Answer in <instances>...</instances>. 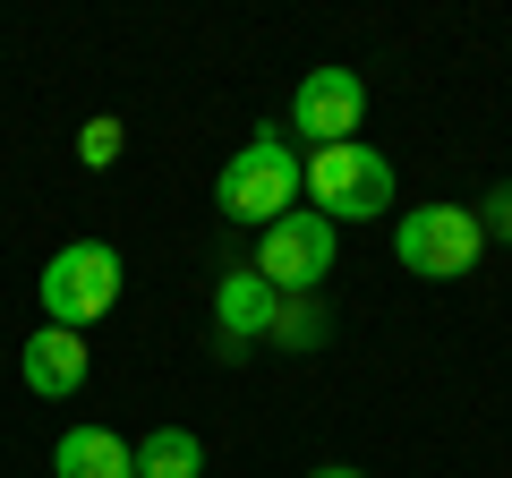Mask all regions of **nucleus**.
Segmentation results:
<instances>
[{
  "mask_svg": "<svg viewBox=\"0 0 512 478\" xmlns=\"http://www.w3.org/2000/svg\"><path fill=\"white\" fill-rule=\"evenodd\" d=\"M18 376H26V393H43V402H69V393L86 385V333L35 325L26 350H18Z\"/></svg>",
  "mask_w": 512,
  "mask_h": 478,
  "instance_id": "nucleus-8",
  "label": "nucleus"
},
{
  "mask_svg": "<svg viewBox=\"0 0 512 478\" xmlns=\"http://www.w3.org/2000/svg\"><path fill=\"white\" fill-rule=\"evenodd\" d=\"M120 146H128V129L111 120V111L77 129V163H86V171H111V163H120Z\"/></svg>",
  "mask_w": 512,
  "mask_h": 478,
  "instance_id": "nucleus-12",
  "label": "nucleus"
},
{
  "mask_svg": "<svg viewBox=\"0 0 512 478\" xmlns=\"http://www.w3.org/2000/svg\"><path fill=\"white\" fill-rule=\"evenodd\" d=\"M333 248H342V231H333L316 205H299V214H282L274 231H256V274L274 282L282 299H316L333 274Z\"/></svg>",
  "mask_w": 512,
  "mask_h": 478,
  "instance_id": "nucleus-5",
  "label": "nucleus"
},
{
  "mask_svg": "<svg viewBox=\"0 0 512 478\" xmlns=\"http://www.w3.org/2000/svg\"><path fill=\"white\" fill-rule=\"evenodd\" d=\"M308 478H367V470H350V461H325V470H308Z\"/></svg>",
  "mask_w": 512,
  "mask_h": 478,
  "instance_id": "nucleus-14",
  "label": "nucleus"
},
{
  "mask_svg": "<svg viewBox=\"0 0 512 478\" xmlns=\"http://www.w3.org/2000/svg\"><path fill=\"white\" fill-rule=\"evenodd\" d=\"M325 333H333V316L316 308V299H282V308H274V333H265V342H274V350H316Z\"/></svg>",
  "mask_w": 512,
  "mask_h": 478,
  "instance_id": "nucleus-11",
  "label": "nucleus"
},
{
  "mask_svg": "<svg viewBox=\"0 0 512 478\" xmlns=\"http://www.w3.org/2000/svg\"><path fill=\"white\" fill-rule=\"evenodd\" d=\"M52 478H137V444H120V427H69L52 444Z\"/></svg>",
  "mask_w": 512,
  "mask_h": 478,
  "instance_id": "nucleus-9",
  "label": "nucleus"
},
{
  "mask_svg": "<svg viewBox=\"0 0 512 478\" xmlns=\"http://www.w3.org/2000/svg\"><path fill=\"white\" fill-rule=\"evenodd\" d=\"M299 197H308V154L291 137H274V129H256L214 180V205L231 222H256V231H274L282 214H299Z\"/></svg>",
  "mask_w": 512,
  "mask_h": 478,
  "instance_id": "nucleus-1",
  "label": "nucleus"
},
{
  "mask_svg": "<svg viewBox=\"0 0 512 478\" xmlns=\"http://www.w3.org/2000/svg\"><path fill=\"white\" fill-rule=\"evenodd\" d=\"M367 120V77L359 69H308L291 94V137H308L316 154L325 146H350Z\"/></svg>",
  "mask_w": 512,
  "mask_h": 478,
  "instance_id": "nucleus-6",
  "label": "nucleus"
},
{
  "mask_svg": "<svg viewBox=\"0 0 512 478\" xmlns=\"http://www.w3.org/2000/svg\"><path fill=\"white\" fill-rule=\"evenodd\" d=\"M274 308H282V291L256 274V265L222 274V282H214V333H222V359H239L248 342H265V333H274Z\"/></svg>",
  "mask_w": 512,
  "mask_h": 478,
  "instance_id": "nucleus-7",
  "label": "nucleus"
},
{
  "mask_svg": "<svg viewBox=\"0 0 512 478\" xmlns=\"http://www.w3.org/2000/svg\"><path fill=\"white\" fill-rule=\"evenodd\" d=\"M308 205L333 222V231H342V222H376V214H393V163H384L367 137L308 154Z\"/></svg>",
  "mask_w": 512,
  "mask_h": 478,
  "instance_id": "nucleus-3",
  "label": "nucleus"
},
{
  "mask_svg": "<svg viewBox=\"0 0 512 478\" xmlns=\"http://www.w3.org/2000/svg\"><path fill=\"white\" fill-rule=\"evenodd\" d=\"M478 222H487V239H512V180L495 188L487 205H478Z\"/></svg>",
  "mask_w": 512,
  "mask_h": 478,
  "instance_id": "nucleus-13",
  "label": "nucleus"
},
{
  "mask_svg": "<svg viewBox=\"0 0 512 478\" xmlns=\"http://www.w3.org/2000/svg\"><path fill=\"white\" fill-rule=\"evenodd\" d=\"M35 291H43V325L86 333L94 316L120 308V248H103V239H69V248H52V265L35 274Z\"/></svg>",
  "mask_w": 512,
  "mask_h": 478,
  "instance_id": "nucleus-2",
  "label": "nucleus"
},
{
  "mask_svg": "<svg viewBox=\"0 0 512 478\" xmlns=\"http://www.w3.org/2000/svg\"><path fill=\"white\" fill-rule=\"evenodd\" d=\"M137 478H205V444L188 427H154L137 436Z\"/></svg>",
  "mask_w": 512,
  "mask_h": 478,
  "instance_id": "nucleus-10",
  "label": "nucleus"
},
{
  "mask_svg": "<svg viewBox=\"0 0 512 478\" xmlns=\"http://www.w3.org/2000/svg\"><path fill=\"white\" fill-rule=\"evenodd\" d=\"M393 248L419 282H461L487 248V222H478V205H410L393 222Z\"/></svg>",
  "mask_w": 512,
  "mask_h": 478,
  "instance_id": "nucleus-4",
  "label": "nucleus"
}]
</instances>
